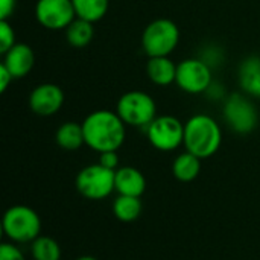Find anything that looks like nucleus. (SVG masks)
I'll return each instance as SVG.
<instances>
[{
    "label": "nucleus",
    "instance_id": "obj_26",
    "mask_svg": "<svg viewBox=\"0 0 260 260\" xmlns=\"http://www.w3.org/2000/svg\"><path fill=\"white\" fill-rule=\"evenodd\" d=\"M14 78H12V75L9 73V70L3 66V64H0V93H5L6 91V88L9 87V82L12 81Z\"/></svg>",
    "mask_w": 260,
    "mask_h": 260
},
{
    "label": "nucleus",
    "instance_id": "obj_6",
    "mask_svg": "<svg viewBox=\"0 0 260 260\" xmlns=\"http://www.w3.org/2000/svg\"><path fill=\"white\" fill-rule=\"evenodd\" d=\"M114 178H116V171H111L96 163L81 169L79 174L76 175L75 184L78 192L84 198L99 201V200H105L107 197H110L113 190H116Z\"/></svg>",
    "mask_w": 260,
    "mask_h": 260
},
{
    "label": "nucleus",
    "instance_id": "obj_24",
    "mask_svg": "<svg viewBox=\"0 0 260 260\" xmlns=\"http://www.w3.org/2000/svg\"><path fill=\"white\" fill-rule=\"evenodd\" d=\"M99 165H102L104 168H108L111 171H117L119 169V155H117V151L101 152Z\"/></svg>",
    "mask_w": 260,
    "mask_h": 260
},
{
    "label": "nucleus",
    "instance_id": "obj_3",
    "mask_svg": "<svg viewBox=\"0 0 260 260\" xmlns=\"http://www.w3.org/2000/svg\"><path fill=\"white\" fill-rule=\"evenodd\" d=\"M2 230L14 244L34 242L41 233V219L38 213L27 206H12L3 215Z\"/></svg>",
    "mask_w": 260,
    "mask_h": 260
},
{
    "label": "nucleus",
    "instance_id": "obj_13",
    "mask_svg": "<svg viewBox=\"0 0 260 260\" xmlns=\"http://www.w3.org/2000/svg\"><path fill=\"white\" fill-rule=\"evenodd\" d=\"M114 187L119 195L140 198L146 190V180L139 169L133 166H122L116 171Z\"/></svg>",
    "mask_w": 260,
    "mask_h": 260
},
{
    "label": "nucleus",
    "instance_id": "obj_20",
    "mask_svg": "<svg viewBox=\"0 0 260 260\" xmlns=\"http://www.w3.org/2000/svg\"><path fill=\"white\" fill-rule=\"evenodd\" d=\"M94 37V27L93 23L82 20V18H75L70 26L67 27V41L70 46L76 49H82L90 44V41Z\"/></svg>",
    "mask_w": 260,
    "mask_h": 260
},
{
    "label": "nucleus",
    "instance_id": "obj_22",
    "mask_svg": "<svg viewBox=\"0 0 260 260\" xmlns=\"http://www.w3.org/2000/svg\"><path fill=\"white\" fill-rule=\"evenodd\" d=\"M15 46V32L8 20H0V53H6Z\"/></svg>",
    "mask_w": 260,
    "mask_h": 260
},
{
    "label": "nucleus",
    "instance_id": "obj_7",
    "mask_svg": "<svg viewBox=\"0 0 260 260\" xmlns=\"http://www.w3.org/2000/svg\"><path fill=\"white\" fill-rule=\"evenodd\" d=\"M151 145L163 152L175 151L184 143V125L174 116H158L146 128Z\"/></svg>",
    "mask_w": 260,
    "mask_h": 260
},
{
    "label": "nucleus",
    "instance_id": "obj_12",
    "mask_svg": "<svg viewBox=\"0 0 260 260\" xmlns=\"http://www.w3.org/2000/svg\"><path fill=\"white\" fill-rule=\"evenodd\" d=\"M14 79L24 78L35 64V53L27 44H15L5 53V61L2 62Z\"/></svg>",
    "mask_w": 260,
    "mask_h": 260
},
{
    "label": "nucleus",
    "instance_id": "obj_27",
    "mask_svg": "<svg viewBox=\"0 0 260 260\" xmlns=\"http://www.w3.org/2000/svg\"><path fill=\"white\" fill-rule=\"evenodd\" d=\"M76 260H98L96 257H93V256H81V257H78Z\"/></svg>",
    "mask_w": 260,
    "mask_h": 260
},
{
    "label": "nucleus",
    "instance_id": "obj_10",
    "mask_svg": "<svg viewBox=\"0 0 260 260\" xmlns=\"http://www.w3.org/2000/svg\"><path fill=\"white\" fill-rule=\"evenodd\" d=\"M35 17L43 27L59 30L70 26L76 12L72 0H38L35 6Z\"/></svg>",
    "mask_w": 260,
    "mask_h": 260
},
{
    "label": "nucleus",
    "instance_id": "obj_16",
    "mask_svg": "<svg viewBox=\"0 0 260 260\" xmlns=\"http://www.w3.org/2000/svg\"><path fill=\"white\" fill-rule=\"evenodd\" d=\"M56 145L66 151H76L85 143L84 137V128L82 123H75V122H66L62 123L55 134Z\"/></svg>",
    "mask_w": 260,
    "mask_h": 260
},
{
    "label": "nucleus",
    "instance_id": "obj_11",
    "mask_svg": "<svg viewBox=\"0 0 260 260\" xmlns=\"http://www.w3.org/2000/svg\"><path fill=\"white\" fill-rule=\"evenodd\" d=\"M62 104L64 91L55 84H41L29 96V107L38 116H52L61 110Z\"/></svg>",
    "mask_w": 260,
    "mask_h": 260
},
{
    "label": "nucleus",
    "instance_id": "obj_2",
    "mask_svg": "<svg viewBox=\"0 0 260 260\" xmlns=\"http://www.w3.org/2000/svg\"><path fill=\"white\" fill-rule=\"evenodd\" d=\"M222 133L218 122L207 114H195L184 123V146L200 158L215 155L221 146Z\"/></svg>",
    "mask_w": 260,
    "mask_h": 260
},
{
    "label": "nucleus",
    "instance_id": "obj_1",
    "mask_svg": "<svg viewBox=\"0 0 260 260\" xmlns=\"http://www.w3.org/2000/svg\"><path fill=\"white\" fill-rule=\"evenodd\" d=\"M85 145L96 152L117 151L125 142V122L108 110L93 111L82 122Z\"/></svg>",
    "mask_w": 260,
    "mask_h": 260
},
{
    "label": "nucleus",
    "instance_id": "obj_23",
    "mask_svg": "<svg viewBox=\"0 0 260 260\" xmlns=\"http://www.w3.org/2000/svg\"><path fill=\"white\" fill-rule=\"evenodd\" d=\"M0 260H26L21 250L14 242H3L0 245Z\"/></svg>",
    "mask_w": 260,
    "mask_h": 260
},
{
    "label": "nucleus",
    "instance_id": "obj_4",
    "mask_svg": "<svg viewBox=\"0 0 260 260\" xmlns=\"http://www.w3.org/2000/svg\"><path fill=\"white\" fill-rule=\"evenodd\" d=\"M180 41L178 26L168 18L151 21L142 35V47L149 58L169 56Z\"/></svg>",
    "mask_w": 260,
    "mask_h": 260
},
{
    "label": "nucleus",
    "instance_id": "obj_19",
    "mask_svg": "<svg viewBox=\"0 0 260 260\" xmlns=\"http://www.w3.org/2000/svg\"><path fill=\"white\" fill-rule=\"evenodd\" d=\"M76 17L96 23L108 12L110 0H72Z\"/></svg>",
    "mask_w": 260,
    "mask_h": 260
},
{
    "label": "nucleus",
    "instance_id": "obj_17",
    "mask_svg": "<svg viewBox=\"0 0 260 260\" xmlns=\"http://www.w3.org/2000/svg\"><path fill=\"white\" fill-rule=\"evenodd\" d=\"M241 87L251 96H260V58L250 56L239 67Z\"/></svg>",
    "mask_w": 260,
    "mask_h": 260
},
{
    "label": "nucleus",
    "instance_id": "obj_21",
    "mask_svg": "<svg viewBox=\"0 0 260 260\" xmlns=\"http://www.w3.org/2000/svg\"><path fill=\"white\" fill-rule=\"evenodd\" d=\"M30 254L34 260H61V247L50 236H38L30 242Z\"/></svg>",
    "mask_w": 260,
    "mask_h": 260
},
{
    "label": "nucleus",
    "instance_id": "obj_5",
    "mask_svg": "<svg viewBox=\"0 0 260 260\" xmlns=\"http://www.w3.org/2000/svg\"><path fill=\"white\" fill-rule=\"evenodd\" d=\"M116 113L125 122V125L148 128V125L157 117V107L148 93L134 90L120 96Z\"/></svg>",
    "mask_w": 260,
    "mask_h": 260
},
{
    "label": "nucleus",
    "instance_id": "obj_9",
    "mask_svg": "<svg viewBox=\"0 0 260 260\" xmlns=\"http://www.w3.org/2000/svg\"><path fill=\"white\" fill-rule=\"evenodd\" d=\"M224 117L229 126L238 134H248L257 126L259 114L253 102L239 93L232 94L224 107Z\"/></svg>",
    "mask_w": 260,
    "mask_h": 260
},
{
    "label": "nucleus",
    "instance_id": "obj_18",
    "mask_svg": "<svg viewBox=\"0 0 260 260\" xmlns=\"http://www.w3.org/2000/svg\"><path fill=\"white\" fill-rule=\"evenodd\" d=\"M142 200L139 197L119 195L113 203V213L120 222H133L142 213Z\"/></svg>",
    "mask_w": 260,
    "mask_h": 260
},
{
    "label": "nucleus",
    "instance_id": "obj_8",
    "mask_svg": "<svg viewBox=\"0 0 260 260\" xmlns=\"http://www.w3.org/2000/svg\"><path fill=\"white\" fill-rule=\"evenodd\" d=\"M175 82L186 93H204L212 85V70L204 59H184L177 66Z\"/></svg>",
    "mask_w": 260,
    "mask_h": 260
},
{
    "label": "nucleus",
    "instance_id": "obj_14",
    "mask_svg": "<svg viewBox=\"0 0 260 260\" xmlns=\"http://www.w3.org/2000/svg\"><path fill=\"white\" fill-rule=\"evenodd\" d=\"M146 73L154 84L166 87L175 82L177 66L168 56H154L146 62Z\"/></svg>",
    "mask_w": 260,
    "mask_h": 260
},
{
    "label": "nucleus",
    "instance_id": "obj_15",
    "mask_svg": "<svg viewBox=\"0 0 260 260\" xmlns=\"http://www.w3.org/2000/svg\"><path fill=\"white\" fill-rule=\"evenodd\" d=\"M174 177L181 183L193 181L201 172V158L193 155L192 152L186 151L180 154L172 163Z\"/></svg>",
    "mask_w": 260,
    "mask_h": 260
},
{
    "label": "nucleus",
    "instance_id": "obj_25",
    "mask_svg": "<svg viewBox=\"0 0 260 260\" xmlns=\"http://www.w3.org/2000/svg\"><path fill=\"white\" fill-rule=\"evenodd\" d=\"M15 0H0V20H9L14 14Z\"/></svg>",
    "mask_w": 260,
    "mask_h": 260
}]
</instances>
